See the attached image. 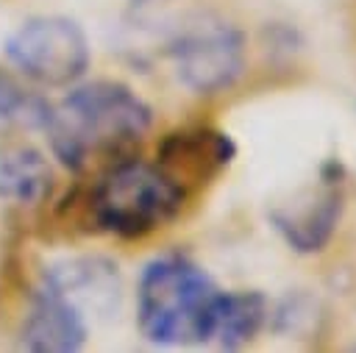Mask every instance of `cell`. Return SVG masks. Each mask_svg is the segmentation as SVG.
Returning <instances> with one entry per match:
<instances>
[{"label": "cell", "mask_w": 356, "mask_h": 353, "mask_svg": "<svg viewBox=\"0 0 356 353\" xmlns=\"http://www.w3.org/2000/svg\"><path fill=\"white\" fill-rule=\"evenodd\" d=\"M178 81L197 95H217L236 83L245 69V36L222 19H200L170 42Z\"/></svg>", "instance_id": "5b68a950"}, {"label": "cell", "mask_w": 356, "mask_h": 353, "mask_svg": "<svg viewBox=\"0 0 356 353\" xmlns=\"http://www.w3.org/2000/svg\"><path fill=\"white\" fill-rule=\"evenodd\" d=\"M47 111L50 106L44 100L22 89L8 72L0 69V131L14 125H28V128L44 125Z\"/></svg>", "instance_id": "8fae6325"}, {"label": "cell", "mask_w": 356, "mask_h": 353, "mask_svg": "<svg viewBox=\"0 0 356 353\" xmlns=\"http://www.w3.org/2000/svg\"><path fill=\"white\" fill-rule=\"evenodd\" d=\"M222 289L181 253L145 264L136 286V322L153 345H200L214 339Z\"/></svg>", "instance_id": "7a4b0ae2"}, {"label": "cell", "mask_w": 356, "mask_h": 353, "mask_svg": "<svg viewBox=\"0 0 356 353\" xmlns=\"http://www.w3.org/2000/svg\"><path fill=\"white\" fill-rule=\"evenodd\" d=\"M53 172L44 156L28 145L0 153V200L17 206H36L50 195Z\"/></svg>", "instance_id": "9c48e42d"}, {"label": "cell", "mask_w": 356, "mask_h": 353, "mask_svg": "<svg viewBox=\"0 0 356 353\" xmlns=\"http://www.w3.org/2000/svg\"><path fill=\"white\" fill-rule=\"evenodd\" d=\"M234 156H236V145L225 131L195 125V128H181V131L167 133L164 142L159 145L156 161L186 192H192L195 186L228 170Z\"/></svg>", "instance_id": "52a82bcc"}, {"label": "cell", "mask_w": 356, "mask_h": 353, "mask_svg": "<svg viewBox=\"0 0 356 353\" xmlns=\"http://www.w3.org/2000/svg\"><path fill=\"white\" fill-rule=\"evenodd\" d=\"M186 195L159 161L120 158L89 189L86 217L95 231L139 239L175 220Z\"/></svg>", "instance_id": "3957f363"}, {"label": "cell", "mask_w": 356, "mask_h": 353, "mask_svg": "<svg viewBox=\"0 0 356 353\" xmlns=\"http://www.w3.org/2000/svg\"><path fill=\"white\" fill-rule=\"evenodd\" d=\"M345 211V167L331 158L320 167L312 189L300 192L289 206L270 211L273 228L298 253H317L334 236L339 217Z\"/></svg>", "instance_id": "8992f818"}, {"label": "cell", "mask_w": 356, "mask_h": 353, "mask_svg": "<svg viewBox=\"0 0 356 353\" xmlns=\"http://www.w3.org/2000/svg\"><path fill=\"white\" fill-rule=\"evenodd\" d=\"M267 297L261 292H222L214 339L225 350H236L250 342L267 322Z\"/></svg>", "instance_id": "30bf717a"}, {"label": "cell", "mask_w": 356, "mask_h": 353, "mask_svg": "<svg viewBox=\"0 0 356 353\" xmlns=\"http://www.w3.org/2000/svg\"><path fill=\"white\" fill-rule=\"evenodd\" d=\"M6 56L36 83L70 86L89 67V42L67 17H33L6 39Z\"/></svg>", "instance_id": "277c9868"}, {"label": "cell", "mask_w": 356, "mask_h": 353, "mask_svg": "<svg viewBox=\"0 0 356 353\" xmlns=\"http://www.w3.org/2000/svg\"><path fill=\"white\" fill-rule=\"evenodd\" d=\"M19 342L25 350L75 353L86 345V317L61 289L42 278L39 289L33 292L31 311L22 322Z\"/></svg>", "instance_id": "ba28073f"}, {"label": "cell", "mask_w": 356, "mask_h": 353, "mask_svg": "<svg viewBox=\"0 0 356 353\" xmlns=\"http://www.w3.org/2000/svg\"><path fill=\"white\" fill-rule=\"evenodd\" d=\"M153 125L150 106L120 81H92L75 86L58 106H50L44 131L58 161L70 170L92 158L117 156L139 142Z\"/></svg>", "instance_id": "6da1fadb"}]
</instances>
